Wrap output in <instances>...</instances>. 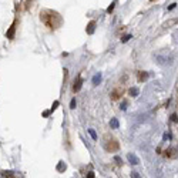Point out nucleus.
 <instances>
[{
    "instance_id": "obj_10",
    "label": "nucleus",
    "mask_w": 178,
    "mask_h": 178,
    "mask_svg": "<svg viewBox=\"0 0 178 178\" xmlns=\"http://www.w3.org/2000/svg\"><path fill=\"white\" fill-rule=\"evenodd\" d=\"M100 81H101V74H96V76L93 77V84H94V86H98Z\"/></svg>"
},
{
    "instance_id": "obj_24",
    "label": "nucleus",
    "mask_w": 178,
    "mask_h": 178,
    "mask_svg": "<svg viewBox=\"0 0 178 178\" xmlns=\"http://www.w3.org/2000/svg\"><path fill=\"white\" fill-rule=\"evenodd\" d=\"M172 9H175V3H172V4L168 7V10H172Z\"/></svg>"
},
{
    "instance_id": "obj_26",
    "label": "nucleus",
    "mask_w": 178,
    "mask_h": 178,
    "mask_svg": "<svg viewBox=\"0 0 178 178\" xmlns=\"http://www.w3.org/2000/svg\"><path fill=\"white\" fill-rule=\"evenodd\" d=\"M49 114H50V111H44V113H43V115H44V117H49Z\"/></svg>"
},
{
    "instance_id": "obj_18",
    "label": "nucleus",
    "mask_w": 178,
    "mask_h": 178,
    "mask_svg": "<svg viewBox=\"0 0 178 178\" xmlns=\"http://www.w3.org/2000/svg\"><path fill=\"white\" fill-rule=\"evenodd\" d=\"M114 161H115L118 165H121V164H122V161H121V158H120V157H114Z\"/></svg>"
},
{
    "instance_id": "obj_20",
    "label": "nucleus",
    "mask_w": 178,
    "mask_h": 178,
    "mask_svg": "<svg viewBox=\"0 0 178 178\" xmlns=\"http://www.w3.org/2000/svg\"><path fill=\"white\" fill-rule=\"evenodd\" d=\"M114 6H115V1H114V3H111V6L107 9V13H111V11L114 10Z\"/></svg>"
},
{
    "instance_id": "obj_23",
    "label": "nucleus",
    "mask_w": 178,
    "mask_h": 178,
    "mask_svg": "<svg viewBox=\"0 0 178 178\" xmlns=\"http://www.w3.org/2000/svg\"><path fill=\"white\" fill-rule=\"evenodd\" d=\"M87 177H89V178H94L96 175H94V172H93V171H90L89 174H87Z\"/></svg>"
},
{
    "instance_id": "obj_17",
    "label": "nucleus",
    "mask_w": 178,
    "mask_h": 178,
    "mask_svg": "<svg viewBox=\"0 0 178 178\" xmlns=\"http://www.w3.org/2000/svg\"><path fill=\"white\" fill-rule=\"evenodd\" d=\"M130 39H131V36H130V34H128V36H124V37L121 39V42H122V43H127Z\"/></svg>"
},
{
    "instance_id": "obj_4",
    "label": "nucleus",
    "mask_w": 178,
    "mask_h": 178,
    "mask_svg": "<svg viewBox=\"0 0 178 178\" xmlns=\"http://www.w3.org/2000/svg\"><path fill=\"white\" fill-rule=\"evenodd\" d=\"M81 86H83V80H81V77L78 76V77H77V81H74V86H73V91H74V93L80 91Z\"/></svg>"
},
{
    "instance_id": "obj_11",
    "label": "nucleus",
    "mask_w": 178,
    "mask_h": 178,
    "mask_svg": "<svg viewBox=\"0 0 178 178\" xmlns=\"http://www.w3.org/2000/svg\"><path fill=\"white\" fill-rule=\"evenodd\" d=\"M120 94H122V91H120V90L113 91V93H111V98H113V100H117V98L120 97Z\"/></svg>"
},
{
    "instance_id": "obj_12",
    "label": "nucleus",
    "mask_w": 178,
    "mask_h": 178,
    "mask_svg": "<svg viewBox=\"0 0 178 178\" xmlns=\"http://www.w3.org/2000/svg\"><path fill=\"white\" fill-rule=\"evenodd\" d=\"M1 177H9V178H11L13 177V172H11V171H3V172H1Z\"/></svg>"
},
{
    "instance_id": "obj_27",
    "label": "nucleus",
    "mask_w": 178,
    "mask_h": 178,
    "mask_svg": "<svg viewBox=\"0 0 178 178\" xmlns=\"http://www.w3.org/2000/svg\"><path fill=\"white\" fill-rule=\"evenodd\" d=\"M150 1H153V0H150Z\"/></svg>"
},
{
    "instance_id": "obj_22",
    "label": "nucleus",
    "mask_w": 178,
    "mask_h": 178,
    "mask_svg": "<svg viewBox=\"0 0 178 178\" xmlns=\"http://www.w3.org/2000/svg\"><path fill=\"white\" fill-rule=\"evenodd\" d=\"M127 108V101H122V104H121V110H125Z\"/></svg>"
},
{
    "instance_id": "obj_1",
    "label": "nucleus",
    "mask_w": 178,
    "mask_h": 178,
    "mask_svg": "<svg viewBox=\"0 0 178 178\" xmlns=\"http://www.w3.org/2000/svg\"><path fill=\"white\" fill-rule=\"evenodd\" d=\"M40 19H42V22L44 23L49 29H57L60 26V23H61L60 16L57 14L56 11H51V10L42 11L40 13Z\"/></svg>"
},
{
    "instance_id": "obj_13",
    "label": "nucleus",
    "mask_w": 178,
    "mask_h": 178,
    "mask_svg": "<svg viewBox=\"0 0 178 178\" xmlns=\"http://www.w3.org/2000/svg\"><path fill=\"white\" fill-rule=\"evenodd\" d=\"M130 94H131L133 97H137V96H138V89H135V87L130 89Z\"/></svg>"
},
{
    "instance_id": "obj_7",
    "label": "nucleus",
    "mask_w": 178,
    "mask_h": 178,
    "mask_svg": "<svg viewBox=\"0 0 178 178\" xmlns=\"http://www.w3.org/2000/svg\"><path fill=\"white\" fill-rule=\"evenodd\" d=\"M94 30H96V22H90L87 29H86V32H87V34H93Z\"/></svg>"
},
{
    "instance_id": "obj_5",
    "label": "nucleus",
    "mask_w": 178,
    "mask_h": 178,
    "mask_svg": "<svg viewBox=\"0 0 178 178\" xmlns=\"http://www.w3.org/2000/svg\"><path fill=\"white\" fill-rule=\"evenodd\" d=\"M14 32H16V22L13 23V24L10 26V29L7 30V33H6V37H7V39H13V37H14Z\"/></svg>"
},
{
    "instance_id": "obj_25",
    "label": "nucleus",
    "mask_w": 178,
    "mask_h": 178,
    "mask_svg": "<svg viewBox=\"0 0 178 178\" xmlns=\"http://www.w3.org/2000/svg\"><path fill=\"white\" fill-rule=\"evenodd\" d=\"M131 177H134V178H138V177H140V175H138L137 172H133V174H131Z\"/></svg>"
},
{
    "instance_id": "obj_3",
    "label": "nucleus",
    "mask_w": 178,
    "mask_h": 178,
    "mask_svg": "<svg viewBox=\"0 0 178 178\" xmlns=\"http://www.w3.org/2000/svg\"><path fill=\"white\" fill-rule=\"evenodd\" d=\"M165 155H167L168 158H177V157H178V151L175 150V148H168L167 151H165Z\"/></svg>"
},
{
    "instance_id": "obj_9",
    "label": "nucleus",
    "mask_w": 178,
    "mask_h": 178,
    "mask_svg": "<svg viewBox=\"0 0 178 178\" xmlns=\"http://www.w3.org/2000/svg\"><path fill=\"white\" fill-rule=\"evenodd\" d=\"M147 78H148V74L145 71H140L138 73V81H145Z\"/></svg>"
},
{
    "instance_id": "obj_14",
    "label": "nucleus",
    "mask_w": 178,
    "mask_h": 178,
    "mask_svg": "<svg viewBox=\"0 0 178 178\" xmlns=\"http://www.w3.org/2000/svg\"><path fill=\"white\" fill-rule=\"evenodd\" d=\"M89 134L91 135V138H93V140H97V134H96L94 130H89Z\"/></svg>"
},
{
    "instance_id": "obj_15",
    "label": "nucleus",
    "mask_w": 178,
    "mask_h": 178,
    "mask_svg": "<svg viewBox=\"0 0 178 178\" xmlns=\"http://www.w3.org/2000/svg\"><path fill=\"white\" fill-rule=\"evenodd\" d=\"M76 106H77L76 98H73V100H71V103H70V108H71V110H74V108H76Z\"/></svg>"
},
{
    "instance_id": "obj_6",
    "label": "nucleus",
    "mask_w": 178,
    "mask_h": 178,
    "mask_svg": "<svg viewBox=\"0 0 178 178\" xmlns=\"http://www.w3.org/2000/svg\"><path fill=\"white\" fill-rule=\"evenodd\" d=\"M127 158H128V161H130L133 165H137V164H140V160H138L137 157L134 155V154H128V155H127Z\"/></svg>"
},
{
    "instance_id": "obj_21",
    "label": "nucleus",
    "mask_w": 178,
    "mask_h": 178,
    "mask_svg": "<svg viewBox=\"0 0 178 178\" xmlns=\"http://www.w3.org/2000/svg\"><path fill=\"white\" fill-rule=\"evenodd\" d=\"M57 107H58V101H54V103H53V107H51V111H54Z\"/></svg>"
},
{
    "instance_id": "obj_2",
    "label": "nucleus",
    "mask_w": 178,
    "mask_h": 178,
    "mask_svg": "<svg viewBox=\"0 0 178 178\" xmlns=\"http://www.w3.org/2000/svg\"><path fill=\"white\" fill-rule=\"evenodd\" d=\"M104 148L107 150V151H115V150H118V143L115 141V140H111L110 141V144H104Z\"/></svg>"
},
{
    "instance_id": "obj_19",
    "label": "nucleus",
    "mask_w": 178,
    "mask_h": 178,
    "mask_svg": "<svg viewBox=\"0 0 178 178\" xmlns=\"http://www.w3.org/2000/svg\"><path fill=\"white\" fill-rule=\"evenodd\" d=\"M171 121H172V122H178L177 114H172V115H171Z\"/></svg>"
},
{
    "instance_id": "obj_16",
    "label": "nucleus",
    "mask_w": 178,
    "mask_h": 178,
    "mask_svg": "<svg viewBox=\"0 0 178 178\" xmlns=\"http://www.w3.org/2000/svg\"><path fill=\"white\" fill-rule=\"evenodd\" d=\"M57 170H58V171H60V172H61V171H64V170H66V165H64V164H63V163H60V165H58V167H57Z\"/></svg>"
},
{
    "instance_id": "obj_8",
    "label": "nucleus",
    "mask_w": 178,
    "mask_h": 178,
    "mask_svg": "<svg viewBox=\"0 0 178 178\" xmlns=\"http://www.w3.org/2000/svg\"><path fill=\"white\" fill-rule=\"evenodd\" d=\"M110 127H111V128H114V130H115V128H118V127H120V122H118V120H117V118H111V121H110Z\"/></svg>"
}]
</instances>
